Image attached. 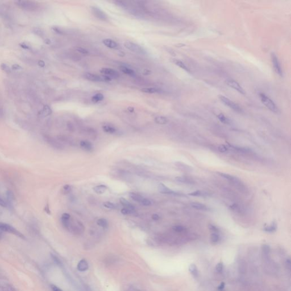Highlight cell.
<instances>
[{"instance_id":"51","label":"cell","mask_w":291,"mask_h":291,"mask_svg":"<svg viewBox=\"0 0 291 291\" xmlns=\"http://www.w3.org/2000/svg\"><path fill=\"white\" fill-rule=\"evenodd\" d=\"M51 288H52V289L53 291H63L62 289H60V288L57 287V286H55V285H52Z\"/></svg>"},{"instance_id":"4","label":"cell","mask_w":291,"mask_h":291,"mask_svg":"<svg viewBox=\"0 0 291 291\" xmlns=\"http://www.w3.org/2000/svg\"><path fill=\"white\" fill-rule=\"evenodd\" d=\"M125 47L128 49V50L132 51L135 53L140 54V55H146L147 52L144 48L141 46L136 44L135 43H133L132 42H126L124 43Z\"/></svg>"},{"instance_id":"36","label":"cell","mask_w":291,"mask_h":291,"mask_svg":"<svg viewBox=\"0 0 291 291\" xmlns=\"http://www.w3.org/2000/svg\"><path fill=\"white\" fill-rule=\"evenodd\" d=\"M1 69L4 72L8 73H11V72H12V70H11V68H10L9 66L7 65V64H5V63H2L1 64Z\"/></svg>"},{"instance_id":"9","label":"cell","mask_w":291,"mask_h":291,"mask_svg":"<svg viewBox=\"0 0 291 291\" xmlns=\"http://www.w3.org/2000/svg\"><path fill=\"white\" fill-rule=\"evenodd\" d=\"M158 191H159L161 193L163 194H171V195H175V196H185V195L183 193H180L178 192H176L175 191H172L171 189L168 188L167 186L163 184L160 183L158 185Z\"/></svg>"},{"instance_id":"35","label":"cell","mask_w":291,"mask_h":291,"mask_svg":"<svg viewBox=\"0 0 291 291\" xmlns=\"http://www.w3.org/2000/svg\"><path fill=\"white\" fill-rule=\"evenodd\" d=\"M103 207L105 208H106L107 209H116V206L115 205L114 203H112L111 202H109V201H107V202H104L103 203Z\"/></svg>"},{"instance_id":"44","label":"cell","mask_w":291,"mask_h":291,"mask_svg":"<svg viewBox=\"0 0 291 291\" xmlns=\"http://www.w3.org/2000/svg\"><path fill=\"white\" fill-rule=\"evenodd\" d=\"M216 271H217V272H219V273L222 272V271H223V264H222V263H218V264H217V266H216Z\"/></svg>"},{"instance_id":"20","label":"cell","mask_w":291,"mask_h":291,"mask_svg":"<svg viewBox=\"0 0 291 291\" xmlns=\"http://www.w3.org/2000/svg\"><path fill=\"white\" fill-rule=\"evenodd\" d=\"M189 195L194 197H207L209 196V193L205 191H196L189 193Z\"/></svg>"},{"instance_id":"18","label":"cell","mask_w":291,"mask_h":291,"mask_svg":"<svg viewBox=\"0 0 291 291\" xmlns=\"http://www.w3.org/2000/svg\"><path fill=\"white\" fill-rule=\"evenodd\" d=\"M120 70L122 71L123 73L128 75L131 76H135V72L134 71H133L131 68H129L128 67H126L125 66H121L119 67Z\"/></svg>"},{"instance_id":"48","label":"cell","mask_w":291,"mask_h":291,"mask_svg":"<svg viewBox=\"0 0 291 291\" xmlns=\"http://www.w3.org/2000/svg\"><path fill=\"white\" fill-rule=\"evenodd\" d=\"M285 266H286V268L287 269L290 270L291 269V260L290 259H287L286 260V262H285Z\"/></svg>"},{"instance_id":"57","label":"cell","mask_w":291,"mask_h":291,"mask_svg":"<svg viewBox=\"0 0 291 291\" xmlns=\"http://www.w3.org/2000/svg\"><path fill=\"white\" fill-rule=\"evenodd\" d=\"M1 237H1V234H0V241H1Z\"/></svg>"},{"instance_id":"39","label":"cell","mask_w":291,"mask_h":291,"mask_svg":"<svg viewBox=\"0 0 291 291\" xmlns=\"http://www.w3.org/2000/svg\"><path fill=\"white\" fill-rule=\"evenodd\" d=\"M141 204H142V205L143 206H146V207H148V206H150L152 204V203L149 199H148L147 198H145L144 197V198L143 199L142 201L141 202Z\"/></svg>"},{"instance_id":"32","label":"cell","mask_w":291,"mask_h":291,"mask_svg":"<svg viewBox=\"0 0 291 291\" xmlns=\"http://www.w3.org/2000/svg\"><path fill=\"white\" fill-rule=\"evenodd\" d=\"M97 224L103 228H107L108 226V221L105 218H100L97 220Z\"/></svg>"},{"instance_id":"13","label":"cell","mask_w":291,"mask_h":291,"mask_svg":"<svg viewBox=\"0 0 291 291\" xmlns=\"http://www.w3.org/2000/svg\"><path fill=\"white\" fill-rule=\"evenodd\" d=\"M77 268L79 271H82V272H84L88 270L89 268V264H88L87 261L84 259L81 260L78 264Z\"/></svg>"},{"instance_id":"24","label":"cell","mask_w":291,"mask_h":291,"mask_svg":"<svg viewBox=\"0 0 291 291\" xmlns=\"http://www.w3.org/2000/svg\"><path fill=\"white\" fill-rule=\"evenodd\" d=\"M155 122L159 125H166L168 122V119L166 117L158 116L155 118Z\"/></svg>"},{"instance_id":"8","label":"cell","mask_w":291,"mask_h":291,"mask_svg":"<svg viewBox=\"0 0 291 291\" xmlns=\"http://www.w3.org/2000/svg\"><path fill=\"white\" fill-rule=\"evenodd\" d=\"M226 84L228 85V87H230V88H233V89L237 91L239 93L242 94H246V92H245L244 89L241 87L238 82H236L234 80L229 78V79H228L226 81Z\"/></svg>"},{"instance_id":"52","label":"cell","mask_w":291,"mask_h":291,"mask_svg":"<svg viewBox=\"0 0 291 291\" xmlns=\"http://www.w3.org/2000/svg\"><path fill=\"white\" fill-rule=\"evenodd\" d=\"M20 45H21V46L22 48H25V49H27V50H29V49H30V47H29L28 45L26 44L25 43H22V44H21Z\"/></svg>"},{"instance_id":"10","label":"cell","mask_w":291,"mask_h":291,"mask_svg":"<svg viewBox=\"0 0 291 291\" xmlns=\"http://www.w3.org/2000/svg\"><path fill=\"white\" fill-rule=\"evenodd\" d=\"M100 72L103 75L109 78L112 80L113 78H119L118 73L114 69H111L109 68H103L100 70Z\"/></svg>"},{"instance_id":"46","label":"cell","mask_w":291,"mask_h":291,"mask_svg":"<svg viewBox=\"0 0 291 291\" xmlns=\"http://www.w3.org/2000/svg\"><path fill=\"white\" fill-rule=\"evenodd\" d=\"M209 228L212 232H213V233H218V231H219L218 228H217L216 226L213 225H211V224H210L209 225Z\"/></svg>"},{"instance_id":"30","label":"cell","mask_w":291,"mask_h":291,"mask_svg":"<svg viewBox=\"0 0 291 291\" xmlns=\"http://www.w3.org/2000/svg\"><path fill=\"white\" fill-rule=\"evenodd\" d=\"M276 228H277V225H276V222H273L270 225L268 226H266V228H264V230L267 232L271 233V232L276 231Z\"/></svg>"},{"instance_id":"29","label":"cell","mask_w":291,"mask_h":291,"mask_svg":"<svg viewBox=\"0 0 291 291\" xmlns=\"http://www.w3.org/2000/svg\"><path fill=\"white\" fill-rule=\"evenodd\" d=\"M141 91L142 92H144L146 93H150V94H153V93H156L159 92V90L157 88H142L141 89Z\"/></svg>"},{"instance_id":"56","label":"cell","mask_w":291,"mask_h":291,"mask_svg":"<svg viewBox=\"0 0 291 291\" xmlns=\"http://www.w3.org/2000/svg\"><path fill=\"white\" fill-rule=\"evenodd\" d=\"M128 110L130 112H133L134 111V108L133 107H128Z\"/></svg>"},{"instance_id":"40","label":"cell","mask_w":291,"mask_h":291,"mask_svg":"<svg viewBox=\"0 0 291 291\" xmlns=\"http://www.w3.org/2000/svg\"><path fill=\"white\" fill-rule=\"evenodd\" d=\"M232 147H233L235 150L238 151H239L241 153H248L250 151L249 149L245 148L243 147H235V146H232Z\"/></svg>"},{"instance_id":"34","label":"cell","mask_w":291,"mask_h":291,"mask_svg":"<svg viewBox=\"0 0 291 291\" xmlns=\"http://www.w3.org/2000/svg\"><path fill=\"white\" fill-rule=\"evenodd\" d=\"M172 229L177 233H182L186 230V228L184 226L182 225H175L172 227Z\"/></svg>"},{"instance_id":"54","label":"cell","mask_w":291,"mask_h":291,"mask_svg":"<svg viewBox=\"0 0 291 291\" xmlns=\"http://www.w3.org/2000/svg\"><path fill=\"white\" fill-rule=\"evenodd\" d=\"M143 75H150V74L151 71H149V70H148V69H145L144 71H143Z\"/></svg>"},{"instance_id":"37","label":"cell","mask_w":291,"mask_h":291,"mask_svg":"<svg viewBox=\"0 0 291 291\" xmlns=\"http://www.w3.org/2000/svg\"><path fill=\"white\" fill-rule=\"evenodd\" d=\"M42 114L43 116H48L51 113V110L50 108L48 106H45L44 108L42 110Z\"/></svg>"},{"instance_id":"1","label":"cell","mask_w":291,"mask_h":291,"mask_svg":"<svg viewBox=\"0 0 291 291\" xmlns=\"http://www.w3.org/2000/svg\"><path fill=\"white\" fill-rule=\"evenodd\" d=\"M14 3L21 9L27 11H35L39 8L37 3L30 1H16Z\"/></svg>"},{"instance_id":"53","label":"cell","mask_w":291,"mask_h":291,"mask_svg":"<svg viewBox=\"0 0 291 291\" xmlns=\"http://www.w3.org/2000/svg\"><path fill=\"white\" fill-rule=\"evenodd\" d=\"M0 205L2 206V207H6V203L1 198H0Z\"/></svg>"},{"instance_id":"26","label":"cell","mask_w":291,"mask_h":291,"mask_svg":"<svg viewBox=\"0 0 291 291\" xmlns=\"http://www.w3.org/2000/svg\"><path fill=\"white\" fill-rule=\"evenodd\" d=\"M189 271L192 275L195 278H197L198 276V271L196 266L194 264H191L189 267Z\"/></svg>"},{"instance_id":"16","label":"cell","mask_w":291,"mask_h":291,"mask_svg":"<svg viewBox=\"0 0 291 291\" xmlns=\"http://www.w3.org/2000/svg\"><path fill=\"white\" fill-rule=\"evenodd\" d=\"M80 146L82 147L83 150L87 151H91L93 150V145L90 142L88 141H80Z\"/></svg>"},{"instance_id":"38","label":"cell","mask_w":291,"mask_h":291,"mask_svg":"<svg viewBox=\"0 0 291 291\" xmlns=\"http://www.w3.org/2000/svg\"><path fill=\"white\" fill-rule=\"evenodd\" d=\"M121 212L122 213V214L123 215H129V214H132L133 213H134L135 212V211H133V210H131L128 209H126V208H122L121 210Z\"/></svg>"},{"instance_id":"15","label":"cell","mask_w":291,"mask_h":291,"mask_svg":"<svg viewBox=\"0 0 291 291\" xmlns=\"http://www.w3.org/2000/svg\"><path fill=\"white\" fill-rule=\"evenodd\" d=\"M262 255H263V259L266 260L270 259V253H271V249L268 245L264 244L262 247Z\"/></svg>"},{"instance_id":"31","label":"cell","mask_w":291,"mask_h":291,"mask_svg":"<svg viewBox=\"0 0 291 291\" xmlns=\"http://www.w3.org/2000/svg\"><path fill=\"white\" fill-rule=\"evenodd\" d=\"M103 98H104V97H103V94L101 93H97L92 97V101L94 103H97L98 102H100L101 101L103 100Z\"/></svg>"},{"instance_id":"19","label":"cell","mask_w":291,"mask_h":291,"mask_svg":"<svg viewBox=\"0 0 291 291\" xmlns=\"http://www.w3.org/2000/svg\"><path fill=\"white\" fill-rule=\"evenodd\" d=\"M107 186L105 185H97L96 187H94V188H93V191L97 193V194H103L106 191H107Z\"/></svg>"},{"instance_id":"42","label":"cell","mask_w":291,"mask_h":291,"mask_svg":"<svg viewBox=\"0 0 291 291\" xmlns=\"http://www.w3.org/2000/svg\"><path fill=\"white\" fill-rule=\"evenodd\" d=\"M63 192L64 193H69L71 190H72V187L69 185H65L63 187Z\"/></svg>"},{"instance_id":"25","label":"cell","mask_w":291,"mask_h":291,"mask_svg":"<svg viewBox=\"0 0 291 291\" xmlns=\"http://www.w3.org/2000/svg\"><path fill=\"white\" fill-rule=\"evenodd\" d=\"M103 132L111 134H114L117 132V129L114 127H113L112 126L108 125H103Z\"/></svg>"},{"instance_id":"14","label":"cell","mask_w":291,"mask_h":291,"mask_svg":"<svg viewBox=\"0 0 291 291\" xmlns=\"http://www.w3.org/2000/svg\"><path fill=\"white\" fill-rule=\"evenodd\" d=\"M191 207L195 209L198 210H203V211H208L209 210V208L206 206L205 205L203 204V203H196V202H193L191 203Z\"/></svg>"},{"instance_id":"2","label":"cell","mask_w":291,"mask_h":291,"mask_svg":"<svg viewBox=\"0 0 291 291\" xmlns=\"http://www.w3.org/2000/svg\"><path fill=\"white\" fill-rule=\"evenodd\" d=\"M259 96L262 103L264 104L265 107H267V109H268L273 113H278V107H276L275 103H274V102L269 97H268L267 95L263 93H260Z\"/></svg>"},{"instance_id":"21","label":"cell","mask_w":291,"mask_h":291,"mask_svg":"<svg viewBox=\"0 0 291 291\" xmlns=\"http://www.w3.org/2000/svg\"><path fill=\"white\" fill-rule=\"evenodd\" d=\"M129 196L131 197L132 200L137 202L138 203H141V202L143 200V199L144 198V197H143L142 195H141L140 194H138V193H134V192H131L129 193Z\"/></svg>"},{"instance_id":"50","label":"cell","mask_w":291,"mask_h":291,"mask_svg":"<svg viewBox=\"0 0 291 291\" xmlns=\"http://www.w3.org/2000/svg\"><path fill=\"white\" fill-rule=\"evenodd\" d=\"M12 68L14 70H20L22 69V68L21 66L18 65V64H14L12 66Z\"/></svg>"},{"instance_id":"45","label":"cell","mask_w":291,"mask_h":291,"mask_svg":"<svg viewBox=\"0 0 291 291\" xmlns=\"http://www.w3.org/2000/svg\"><path fill=\"white\" fill-rule=\"evenodd\" d=\"M77 51L80 52V53H83V54H88L89 53L88 51L85 48H82V47H78L77 48Z\"/></svg>"},{"instance_id":"55","label":"cell","mask_w":291,"mask_h":291,"mask_svg":"<svg viewBox=\"0 0 291 291\" xmlns=\"http://www.w3.org/2000/svg\"><path fill=\"white\" fill-rule=\"evenodd\" d=\"M225 287V283H222L219 287H218V289L219 290H222L223 288Z\"/></svg>"},{"instance_id":"3","label":"cell","mask_w":291,"mask_h":291,"mask_svg":"<svg viewBox=\"0 0 291 291\" xmlns=\"http://www.w3.org/2000/svg\"><path fill=\"white\" fill-rule=\"evenodd\" d=\"M0 230L3 232H7L8 233H10L22 239H25V237L22 234L21 232L17 230L16 228H14L12 226L6 223L0 222Z\"/></svg>"},{"instance_id":"43","label":"cell","mask_w":291,"mask_h":291,"mask_svg":"<svg viewBox=\"0 0 291 291\" xmlns=\"http://www.w3.org/2000/svg\"><path fill=\"white\" fill-rule=\"evenodd\" d=\"M0 15L2 17H6L7 16L6 10L5 9V8L1 4H0Z\"/></svg>"},{"instance_id":"33","label":"cell","mask_w":291,"mask_h":291,"mask_svg":"<svg viewBox=\"0 0 291 291\" xmlns=\"http://www.w3.org/2000/svg\"><path fill=\"white\" fill-rule=\"evenodd\" d=\"M220 240V237L217 233H213L210 236V241L213 243H217Z\"/></svg>"},{"instance_id":"27","label":"cell","mask_w":291,"mask_h":291,"mask_svg":"<svg viewBox=\"0 0 291 291\" xmlns=\"http://www.w3.org/2000/svg\"><path fill=\"white\" fill-rule=\"evenodd\" d=\"M217 117H218V118L219 121L223 123L228 124V125L230 124V120L228 119V118H227L223 114L220 113L217 116Z\"/></svg>"},{"instance_id":"11","label":"cell","mask_w":291,"mask_h":291,"mask_svg":"<svg viewBox=\"0 0 291 291\" xmlns=\"http://www.w3.org/2000/svg\"><path fill=\"white\" fill-rule=\"evenodd\" d=\"M91 10L93 14L98 19H100L102 21H107L108 19V16H107V14L98 8L96 7H91Z\"/></svg>"},{"instance_id":"49","label":"cell","mask_w":291,"mask_h":291,"mask_svg":"<svg viewBox=\"0 0 291 291\" xmlns=\"http://www.w3.org/2000/svg\"><path fill=\"white\" fill-rule=\"evenodd\" d=\"M152 219L154 221H158L160 219V216L157 214H153L152 215Z\"/></svg>"},{"instance_id":"7","label":"cell","mask_w":291,"mask_h":291,"mask_svg":"<svg viewBox=\"0 0 291 291\" xmlns=\"http://www.w3.org/2000/svg\"><path fill=\"white\" fill-rule=\"evenodd\" d=\"M271 62H272V67L274 69L275 72L280 76V77L283 76V70H282V66L280 63L278 59V58L276 55L275 53H272L271 55Z\"/></svg>"},{"instance_id":"22","label":"cell","mask_w":291,"mask_h":291,"mask_svg":"<svg viewBox=\"0 0 291 291\" xmlns=\"http://www.w3.org/2000/svg\"><path fill=\"white\" fill-rule=\"evenodd\" d=\"M176 180L178 182H180V183H185V184H191L194 183V182H193L192 179L188 178H187V177H184V176H178V177H176Z\"/></svg>"},{"instance_id":"6","label":"cell","mask_w":291,"mask_h":291,"mask_svg":"<svg viewBox=\"0 0 291 291\" xmlns=\"http://www.w3.org/2000/svg\"><path fill=\"white\" fill-rule=\"evenodd\" d=\"M84 78L89 81L94 82H110L112 80L111 78L105 76H100L91 73H86L84 75Z\"/></svg>"},{"instance_id":"17","label":"cell","mask_w":291,"mask_h":291,"mask_svg":"<svg viewBox=\"0 0 291 291\" xmlns=\"http://www.w3.org/2000/svg\"><path fill=\"white\" fill-rule=\"evenodd\" d=\"M119 201H120V203L122 204V206H123L125 208L135 211L134 206L125 198L122 197L119 199Z\"/></svg>"},{"instance_id":"12","label":"cell","mask_w":291,"mask_h":291,"mask_svg":"<svg viewBox=\"0 0 291 291\" xmlns=\"http://www.w3.org/2000/svg\"><path fill=\"white\" fill-rule=\"evenodd\" d=\"M103 43L106 47L112 49H116L118 47L117 43L111 39H105L103 41Z\"/></svg>"},{"instance_id":"23","label":"cell","mask_w":291,"mask_h":291,"mask_svg":"<svg viewBox=\"0 0 291 291\" xmlns=\"http://www.w3.org/2000/svg\"><path fill=\"white\" fill-rule=\"evenodd\" d=\"M173 63H175V64H176V66H178V67L181 68L182 69H184L185 71L187 72H190L191 71L189 68H188L187 66H186L185 64L184 63H183V62H182L181 60H173Z\"/></svg>"},{"instance_id":"5","label":"cell","mask_w":291,"mask_h":291,"mask_svg":"<svg viewBox=\"0 0 291 291\" xmlns=\"http://www.w3.org/2000/svg\"><path fill=\"white\" fill-rule=\"evenodd\" d=\"M219 98L222 103L225 104L226 106L230 108L231 109L233 110L234 111L236 112H238V113H242V109L241 107H239L238 104L235 103L234 102H233V101L230 100L228 98H227L224 96L219 95Z\"/></svg>"},{"instance_id":"28","label":"cell","mask_w":291,"mask_h":291,"mask_svg":"<svg viewBox=\"0 0 291 291\" xmlns=\"http://www.w3.org/2000/svg\"><path fill=\"white\" fill-rule=\"evenodd\" d=\"M176 165L179 169L183 170V171H191V170H192L191 167H190L189 166L185 164L184 163L177 162V163H176Z\"/></svg>"},{"instance_id":"41","label":"cell","mask_w":291,"mask_h":291,"mask_svg":"<svg viewBox=\"0 0 291 291\" xmlns=\"http://www.w3.org/2000/svg\"><path fill=\"white\" fill-rule=\"evenodd\" d=\"M218 150L221 153H226L228 151V147L226 146L225 145L221 144L218 147Z\"/></svg>"},{"instance_id":"47","label":"cell","mask_w":291,"mask_h":291,"mask_svg":"<svg viewBox=\"0 0 291 291\" xmlns=\"http://www.w3.org/2000/svg\"><path fill=\"white\" fill-rule=\"evenodd\" d=\"M61 219H71V215L68 213H63L62 215Z\"/></svg>"}]
</instances>
